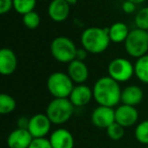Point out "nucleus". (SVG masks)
<instances>
[{"mask_svg":"<svg viewBox=\"0 0 148 148\" xmlns=\"http://www.w3.org/2000/svg\"><path fill=\"white\" fill-rule=\"evenodd\" d=\"M93 99L99 106L115 108L121 103L122 88L118 81L112 77L103 76L99 78L92 86Z\"/></svg>","mask_w":148,"mask_h":148,"instance_id":"nucleus-1","label":"nucleus"},{"mask_svg":"<svg viewBox=\"0 0 148 148\" xmlns=\"http://www.w3.org/2000/svg\"><path fill=\"white\" fill-rule=\"evenodd\" d=\"M81 46L89 54H101L112 43L109 36V27H90L82 32L80 37Z\"/></svg>","mask_w":148,"mask_h":148,"instance_id":"nucleus-2","label":"nucleus"},{"mask_svg":"<svg viewBox=\"0 0 148 148\" xmlns=\"http://www.w3.org/2000/svg\"><path fill=\"white\" fill-rule=\"evenodd\" d=\"M74 107L69 99H53L46 109V115L54 125L68 122L74 113Z\"/></svg>","mask_w":148,"mask_h":148,"instance_id":"nucleus-3","label":"nucleus"},{"mask_svg":"<svg viewBox=\"0 0 148 148\" xmlns=\"http://www.w3.org/2000/svg\"><path fill=\"white\" fill-rule=\"evenodd\" d=\"M74 86L69 75L62 71L53 72L47 79V89L54 99H68Z\"/></svg>","mask_w":148,"mask_h":148,"instance_id":"nucleus-4","label":"nucleus"},{"mask_svg":"<svg viewBox=\"0 0 148 148\" xmlns=\"http://www.w3.org/2000/svg\"><path fill=\"white\" fill-rule=\"evenodd\" d=\"M52 57L60 63H68L75 60L77 48L70 38L60 36L53 39L51 43Z\"/></svg>","mask_w":148,"mask_h":148,"instance_id":"nucleus-5","label":"nucleus"},{"mask_svg":"<svg viewBox=\"0 0 148 148\" xmlns=\"http://www.w3.org/2000/svg\"><path fill=\"white\" fill-rule=\"evenodd\" d=\"M124 46L127 54L131 57L138 59L142 56H145L148 52L147 32L137 27L132 29L126 39Z\"/></svg>","mask_w":148,"mask_h":148,"instance_id":"nucleus-6","label":"nucleus"},{"mask_svg":"<svg viewBox=\"0 0 148 148\" xmlns=\"http://www.w3.org/2000/svg\"><path fill=\"white\" fill-rule=\"evenodd\" d=\"M109 76L119 83L127 82L135 75L134 65L126 58H115L108 65Z\"/></svg>","mask_w":148,"mask_h":148,"instance_id":"nucleus-7","label":"nucleus"},{"mask_svg":"<svg viewBox=\"0 0 148 148\" xmlns=\"http://www.w3.org/2000/svg\"><path fill=\"white\" fill-rule=\"evenodd\" d=\"M52 122L46 114H36L29 118V125L27 130L34 139L36 138H46L51 131Z\"/></svg>","mask_w":148,"mask_h":148,"instance_id":"nucleus-8","label":"nucleus"},{"mask_svg":"<svg viewBox=\"0 0 148 148\" xmlns=\"http://www.w3.org/2000/svg\"><path fill=\"white\" fill-rule=\"evenodd\" d=\"M116 122L114 108L97 106L91 113V123L99 129H107Z\"/></svg>","mask_w":148,"mask_h":148,"instance_id":"nucleus-9","label":"nucleus"},{"mask_svg":"<svg viewBox=\"0 0 148 148\" xmlns=\"http://www.w3.org/2000/svg\"><path fill=\"white\" fill-rule=\"evenodd\" d=\"M116 122L123 126L124 128H129L137 124L139 119V113H138L136 107L127 105H120L115 110Z\"/></svg>","mask_w":148,"mask_h":148,"instance_id":"nucleus-10","label":"nucleus"},{"mask_svg":"<svg viewBox=\"0 0 148 148\" xmlns=\"http://www.w3.org/2000/svg\"><path fill=\"white\" fill-rule=\"evenodd\" d=\"M17 56L10 48H2L0 51V73L3 76H9L17 69Z\"/></svg>","mask_w":148,"mask_h":148,"instance_id":"nucleus-11","label":"nucleus"},{"mask_svg":"<svg viewBox=\"0 0 148 148\" xmlns=\"http://www.w3.org/2000/svg\"><path fill=\"white\" fill-rule=\"evenodd\" d=\"M67 74L76 84H84L89 77V70L84 61L73 60L68 64Z\"/></svg>","mask_w":148,"mask_h":148,"instance_id":"nucleus-12","label":"nucleus"},{"mask_svg":"<svg viewBox=\"0 0 148 148\" xmlns=\"http://www.w3.org/2000/svg\"><path fill=\"white\" fill-rule=\"evenodd\" d=\"M68 99L75 108L84 107L93 99L92 88L86 84H77L72 89Z\"/></svg>","mask_w":148,"mask_h":148,"instance_id":"nucleus-13","label":"nucleus"},{"mask_svg":"<svg viewBox=\"0 0 148 148\" xmlns=\"http://www.w3.org/2000/svg\"><path fill=\"white\" fill-rule=\"evenodd\" d=\"M34 137L27 129L16 128L7 137V145L9 148H29Z\"/></svg>","mask_w":148,"mask_h":148,"instance_id":"nucleus-14","label":"nucleus"},{"mask_svg":"<svg viewBox=\"0 0 148 148\" xmlns=\"http://www.w3.org/2000/svg\"><path fill=\"white\" fill-rule=\"evenodd\" d=\"M53 148H74V137L69 130L58 128L53 131L49 138Z\"/></svg>","mask_w":148,"mask_h":148,"instance_id":"nucleus-15","label":"nucleus"},{"mask_svg":"<svg viewBox=\"0 0 148 148\" xmlns=\"http://www.w3.org/2000/svg\"><path fill=\"white\" fill-rule=\"evenodd\" d=\"M48 14L55 23H63L70 14V5L65 0H52L48 6Z\"/></svg>","mask_w":148,"mask_h":148,"instance_id":"nucleus-16","label":"nucleus"},{"mask_svg":"<svg viewBox=\"0 0 148 148\" xmlns=\"http://www.w3.org/2000/svg\"><path fill=\"white\" fill-rule=\"evenodd\" d=\"M144 97V92L142 88L138 85L132 84L128 85L122 89L121 103L123 105L136 107L142 101Z\"/></svg>","mask_w":148,"mask_h":148,"instance_id":"nucleus-17","label":"nucleus"},{"mask_svg":"<svg viewBox=\"0 0 148 148\" xmlns=\"http://www.w3.org/2000/svg\"><path fill=\"white\" fill-rule=\"evenodd\" d=\"M130 29L126 23L122 21H117L114 23L111 27H109V36L112 43L121 44L125 43L126 39L128 38L130 34Z\"/></svg>","mask_w":148,"mask_h":148,"instance_id":"nucleus-18","label":"nucleus"},{"mask_svg":"<svg viewBox=\"0 0 148 148\" xmlns=\"http://www.w3.org/2000/svg\"><path fill=\"white\" fill-rule=\"evenodd\" d=\"M134 68L138 80L148 84V54L138 58L134 64Z\"/></svg>","mask_w":148,"mask_h":148,"instance_id":"nucleus-19","label":"nucleus"},{"mask_svg":"<svg viewBox=\"0 0 148 148\" xmlns=\"http://www.w3.org/2000/svg\"><path fill=\"white\" fill-rule=\"evenodd\" d=\"M16 109V101L8 93L0 95V114L8 115Z\"/></svg>","mask_w":148,"mask_h":148,"instance_id":"nucleus-20","label":"nucleus"},{"mask_svg":"<svg viewBox=\"0 0 148 148\" xmlns=\"http://www.w3.org/2000/svg\"><path fill=\"white\" fill-rule=\"evenodd\" d=\"M36 5L37 0H13V9L21 15L34 11Z\"/></svg>","mask_w":148,"mask_h":148,"instance_id":"nucleus-21","label":"nucleus"},{"mask_svg":"<svg viewBox=\"0 0 148 148\" xmlns=\"http://www.w3.org/2000/svg\"><path fill=\"white\" fill-rule=\"evenodd\" d=\"M134 135L139 143L148 146V120H144L136 126Z\"/></svg>","mask_w":148,"mask_h":148,"instance_id":"nucleus-22","label":"nucleus"},{"mask_svg":"<svg viewBox=\"0 0 148 148\" xmlns=\"http://www.w3.org/2000/svg\"><path fill=\"white\" fill-rule=\"evenodd\" d=\"M23 23L27 29H35L41 23V16L37 11H31L23 15Z\"/></svg>","mask_w":148,"mask_h":148,"instance_id":"nucleus-23","label":"nucleus"},{"mask_svg":"<svg viewBox=\"0 0 148 148\" xmlns=\"http://www.w3.org/2000/svg\"><path fill=\"white\" fill-rule=\"evenodd\" d=\"M134 23L137 29H143V31H148V6L143 7L139 9L136 13Z\"/></svg>","mask_w":148,"mask_h":148,"instance_id":"nucleus-24","label":"nucleus"},{"mask_svg":"<svg viewBox=\"0 0 148 148\" xmlns=\"http://www.w3.org/2000/svg\"><path fill=\"white\" fill-rule=\"evenodd\" d=\"M106 130H107V134L109 136V138L113 140V141H119L125 135V128L120 125V124H118L117 122L113 123Z\"/></svg>","mask_w":148,"mask_h":148,"instance_id":"nucleus-25","label":"nucleus"},{"mask_svg":"<svg viewBox=\"0 0 148 148\" xmlns=\"http://www.w3.org/2000/svg\"><path fill=\"white\" fill-rule=\"evenodd\" d=\"M29 148H53L51 142L47 138H36L33 140Z\"/></svg>","mask_w":148,"mask_h":148,"instance_id":"nucleus-26","label":"nucleus"},{"mask_svg":"<svg viewBox=\"0 0 148 148\" xmlns=\"http://www.w3.org/2000/svg\"><path fill=\"white\" fill-rule=\"evenodd\" d=\"M13 9V0H0V13L6 14Z\"/></svg>","mask_w":148,"mask_h":148,"instance_id":"nucleus-27","label":"nucleus"},{"mask_svg":"<svg viewBox=\"0 0 148 148\" xmlns=\"http://www.w3.org/2000/svg\"><path fill=\"white\" fill-rule=\"evenodd\" d=\"M136 6H137V4H135L134 2H131L129 0H125L122 4V9L127 14H132L136 11V8H137Z\"/></svg>","mask_w":148,"mask_h":148,"instance_id":"nucleus-28","label":"nucleus"},{"mask_svg":"<svg viewBox=\"0 0 148 148\" xmlns=\"http://www.w3.org/2000/svg\"><path fill=\"white\" fill-rule=\"evenodd\" d=\"M29 125V118L25 117V116L18 118V120H17V128H19V129H27Z\"/></svg>","mask_w":148,"mask_h":148,"instance_id":"nucleus-29","label":"nucleus"},{"mask_svg":"<svg viewBox=\"0 0 148 148\" xmlns=\"http://www.w3.org/2000/svg\"><path fill=\"white\" fill-rule=\"evenodd\" d=\"M87 54L88 52L84 49V48H81V49H77L76 51V57L75 59L76 60H79V61H84L87 57Z\"/></svg>","mask_w":148,"mask_h":148,"instance_id":"nucleus-30","label":"nucleus"},{"mask_svg":"<svg viewBox=\"0 0 148 148\" xmlns=\"http://www.w3.org/2000/svg\"><path fill=\"white\" fill-rule=\"evenodd\" d=\"M65 1L70 5V6H71V5H75V4H76L78 0H65Z\"/></svg>","mask_w":148,"mask_h":148,"instance_id":"nucleus-31","label":"nucleus"},{"mask_svg":"<svg viewBox=\"0 0 148 148\" xmlns=\"http://www.w3.org/2000/svg\"><path fill=\"white\" fill-rule=\"evenodd\" d=\"M129 1L134 2L135 4H141V3H144L145 1H147V0H129Z\"/></svg>","mask_w":148,"mask_h":148,"instance_id":"nucleus-32","label":"nucleus"},{"mask_svg":"<svg viewBox=\"0 0 148 148\" xmlns=\"http://www.w3.org/2000/svg\"><path fill=\"white\" fill-rule=\"evenodd\" d=\"M143 148H148V146H145V147H143Z\"/></svg>","mask_w":148,"mask_h":148,"instance_id":"nucleus-33","label":"nucleus"},{"mask_svg":"<svg viewBox=\"0 0 148 148\" xmlns=\"http://www.w3.org/2000/svg\"><path fill=\"white\" fill-rule=\"evenodd\" d=\"M147 34H148V31H147Z\"/></svg>","mask_w":148,"mask_h":148,"instance_id":"nucleus-34","label":"nucleus"}]
</instances>
